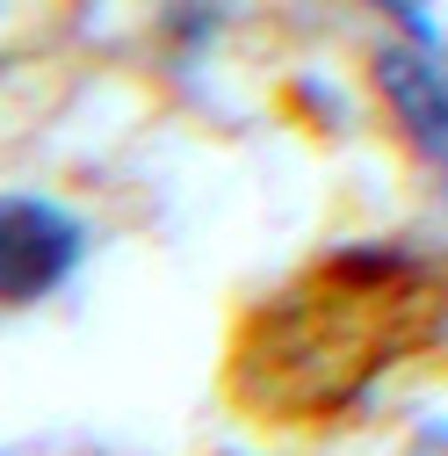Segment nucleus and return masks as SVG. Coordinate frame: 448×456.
Returning <instances> with one entry per match:
<instances>
[{
    "label": "nucleus",
    "instance_id": "obj_1",
    "mask_svg": "<svg viewBox=\"0 0 448 456\" xmlns=\"http://www.w3.org/2000/svg\"><path fill=\"white\" fill-rule=\"evenodd\" d=\"M441 305V275L405 247H340L246 319L239 398L260 420H332L434 333Z\"/></svg>",
    "mask_w": 448,
    "mask_h": 456
},
{
    "label": "nucleus",
    "instance_id": "obj_2",
    "mask_svg": "<svg viewBox=\"0 0 448 456\" xmlns=\"http://www.w3.org/2000/svg\"><path fill=\"white\" fill-rule=\"evenodd\" d=\"M80 254H87V232L66 203L29 189L0 196V312H29L51 290H66Z\"/></svg>",
    "mask_w": 448,
    "mask_h": 456
}]
</instances>
